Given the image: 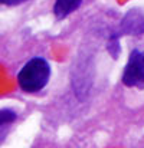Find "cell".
<instances>
[{"mask_svg":"<svg viewBox=\"0 0 144 148\" xmlns=\"http://www.w3.org/2000/svg\"><path fill=\"white\" fill-rule=\"evenodd\" d=\"M144 33V14L138 10H130L121 25H120V29L117 33H112L110 36L115 38V39H120V36L123 35H143Z\"/></svg>","mask_w":144,"mask_h":148,"instance_id":"obj_3","label":"cell"},{"mask_svg":"<svg viewBox=\"0 0 144 148\" xmlns=\"http://www.w3.org/2000/svg\"><path fill=\"white\" fill-rule=\"evenodd\" d=\"M28 0H0V4H4V6H19L22 3H25Z\"/></svg>","mask_w":144,"mask_h":148,"instance_id":"obj_6","label":"cell"},{"mask_svg":"<svg viewBox=\"0 0 144 148\" xmlns=\"http://www.w3.org/2000/svg\"><path fill=\"white\" fill-rule=\"evenodd\" d=\"M123 84L130 88L144 89V50H133L128 56Z\"/></svg>","mask_w":144,"mask_h":148,"instance_id":"obj_2","label":"cell"},{"mask_svg":"<svg viewBox=\"0 0 144 148\" xmlns=\"http://www.w3.org/2000/svg\"><path fill=\"white\" fill-rule=\"evenodd\" d=\"M16 118H17V115H16L14 111L7 109V108L0 109V137L4 135L6 128H9L16 121Z\"/></svg>","mask_w":144,"mask_h":148,"instance_id":"obj_5","label":"cell"},{"mask_svg":"<svg viewBox=\"0 0 144 148\" xmlns=\"http://www.w3.org/2000/svg\"><path fill=\"white\" fill-rule=\"evenodd\" d=\"M50 78V66L41 56L32 58L17 73V84L22 91L35 94L43 89Z\"/></svg>","mask_w":144,"mask_h":148,"instance_id":"obj_1","label":"cell"},{"mask_svg":"<svg viewBox=\"0 0 144 148\" xmlns=\"http://www.w3.org/2000/svg\"><path fill=\"white\" fill-rule=\"evenodd\" d=\"M82 0H56L53 4V13L56 19H65L71 13H74L79 6Z\"/></svg>","mask_w":144,"mask_h":148,"instance_id":"obj_4","label":"cell"}]
</instances>
